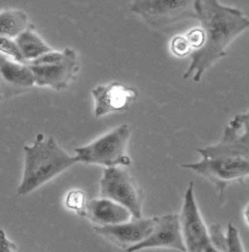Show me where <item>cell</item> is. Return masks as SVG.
Instances as JSON below:
<instances>
[{"mask_svg": "<svg viewBox=\"0 0 249 252\" xmlns=\"http://www.w3.org/2000/svg\"><path fill=\"white\" fill-rule=\"evenodd\" d=\"M194 8L205 40L199 50L192 52L184 79L192 77L195 82H200L208 68L226 56L228 46L249 29V19L241 10L217 0H196Z\"/></svg>", "mask_w": 249, "mask_h": 252, "instance_id": "1", "label": "cell"}, {"mask_svg": "<svg viewBox=\"0 0 249 252\" xmlns=\"http://www.w3.org/2000/svg\"><path fill=\"white\" fill-rule=\"evenodd\" d=\"M201 161L182 167L208 178L222 196L225 188L249 175V141L236 126H226L221 140L199 148Z\"/></svg>", "mask_w": 249, "mask_h": 252, "instance_id": "2", "label": "cell"}, {"mask_svg": "<svg viewBox=\"0 0 249 252\" xmlns=\"http://www.w3.org/2000/svg\"><path fill=\"white\" fill-rule=\"evenodd\" d=\"M43 136L39 134L32 145L24 147L25 167L18 188L19 196L32 193L77 163L75 157H71L62 150L53 136L45 140Z\"/></svg>", "mask_w": 249, "mask_h": 252, "instance_id": "3", "label": "cell"}, {"mask_svg": "<svg viewBox=\"0 0 249 252\" xmlns=\"http://www.w3.org/2000/svg\"><path fill=\"white\" fill-rule=\"evenodd\" d=\"M129 134L127 125L117 126L92 143L76 148V162L100 165L106 168L129 166L131 161L125 154Z\"/></svg>", "mask_w": 249, "mask_h": 252, "instance_id": "4", "label": "cell"}, {"mask_svg": "<svg viewBox=\"0 0 249 252\" xmlns=\"http://www.w3.org/2000/svg\"><path fill=\"white\" fill-rule=\"evenodd\" d=\"M100 197L124 206L130 211L133 219L142 218V192L123 168L104 169L100 179Z\"/></svg>", "mask_w": 249, "mask_h": 252, "instance_id": "5", "label": "cell"}, {"mask_svg": "<svg viewBox=\"0 0 249 252\" xmlns=\"http://www.w3.org/2000/svg\"><path fill=\"white\" fill-rule=\"evenodd\" d=\"M129 9L156 29L189 18L197 19L194 1L189 0H136Z\"/></svg>", "mask_w": 249, "mask_h": 252, "instance_id": "6", "label": "cell"}, {"mask_svg": "<svg viewBox=\"0 0 249 252\" xmlns=\"http://www.w3.org/2000/svg\"><path fill=\"white\" fill-rule=\"evenodd\" d=\"M179 217L187 252H205L212 243L210 232L196 202L195 185L193 182L186 189Z\"/></svg>", "mask_w": 249, "mask_h": 252, "instance_id": "7", "label": "cell"}, {"mask_svg": "<svg viewBox=\"0 0 249 252\" xmlns=\"http://www.w3.org/2000/svg\"><path fill=\"white\" fill-rule=\"evenodd\" d=\"M155 219L156 224L152 234L145 241L127 249L126 252H135L153 248H166L187 252L181 232L179 215L166 214L155 217Z\"/></svg>", "mask_w": 249, "mask_h": 252, "instance_id": "8", "label": "cell"}, {"mask_svg": "<svg viewBox=\"0 0 249 252\" xmlns=\"http://www.w3.org/2000/svg\"><path fill=\"white\" fill-rule=\"evenodd\" d=\"M92 94L94 98L95 118L126 110L137 98L134 88L119 82L96 86L92 90Z\"/></svg>", "mask_w": 249, "mask_h": 252, "instance_id": "9", "label": "cell"}, {"mask_svg": "<svg viewBox=\"0 0 249 252\" xmlns=\"http://www.w3.org/2000/svg\"><path fill=\"white\" fill-rule=\"evenodd\" d=\"M155 224V217L146 219L140 218L117 225L95 227L94 231L126 251L145 241L154 231Z\"/></svg>", "mask_w": 249, "mask_h": 252, "instance_id": "10", "label": "cell"}, {"mask_svg": "<svg viewBox=\"0 0 249 252\" xmlns=\"http://www.w3.org/2000/svg\"><path fill=\"white\" fill-rule=\"evenodd\" d=\"M62 52L63 59L60 63L47 65H29L34 75L35 85L49 86L56 91H62L68 87L77 70L76 53L69 48Z\"/></svg>", "mask_w": 249, "mask_h": 252, "instance_id": "11", "label": "cell"}, {"mask_svg": "<svg viewBox=\"0 0 249 252\" xmlns=\"http://www.w3.org/2000/svg\"><path fill=\"white\" fill-rule=\"evenodd\" d=\"M86 216L93 222L100 225H117L130 221V211L124 206L109 200L95 199L87 204Z\"/></svg>", "mask_w": 249, "mask_h": 252, "instance_id": "12", "label": "cell"}, {"mask_svg": "<svg viewBox=\"0 0 249 252\" xmlns=\"http://www.w3.org/2000/svg\"><path fill=\"white\" fill-rule=\"evenodd\" d=\"M0 81L16 89H29L35 85L34 75L29 65L10 61L0 54Z\"/></svg>", "mask_w": 249, "mask_h": 252, "instance_id": "13", "label": "cell"}, {"mask_svg": "<svg viewBox=\"0 0 249 252\" xmlns=\"http://www.w3.org/2000/svg\"><path fill=\"white\" fill-rule=\"evenodd\" d=\"M28 15L22 10H5L0 12V36L18 37L30 28Z\"/></svg>", "mask_w": 249, "mask_h": 252, "instance_id": "14", "label": "cell"}, {"mask_svg": "<svg viewBox=\"0 0 249 252\" xmlns=\"http://www.w3.org/2000/svg\"><path fill=\"white\" fill-rule=\"evenodd\" d=\"M15 41L26 61V64L27 63L36 60L43 55L53 51L50 46H48L34 32H32L31 29L21 33Z\"/></svg>", "mask_w": 249, "mask_h": 252, "instance_id": "15", "label": "cell"}, {"mask_svg": "<svg viewBox=\"0 0 249 252\" xmlns=\"http://www.w3.org/2000/svg\"><path fill=\"white\" fill-rule=\"evenodd\" d=\"M66 207L71 210H74L81 216L87 214V202L86 195L81 190H72L66 196L65 201Z\"/></svg>", "mask_w": 249, "mask_h": 252, "instance_id": "16", "label": "cell"}, {"mask_svg": "<svg viewBox=\"0 0 249 252\" xmlns=\"http://www.w3.org/2000/svg\"><path fill=\"white\" fill-rule=\"evenodd\" d=\"M225 252H246L238 229L231 223L228 224L227 228Z\"/></svg>", "mask_w": 249, "mask_h": 252, "instance_id": "17", "label": "cell"}, {"mask_svg": "<svg viewBox=\"0 0 249 252\" xmlns=\"http://www.w3.org/2000/svg\"><path fill=\"white\" fill-rule=\"evenodd\" d=\"M0 53L13 58L16 62L26 64V61L17 45L11 38L0 36Z\"/></svg>", "mask_w": 249, "mask_h": 252, "instance_id": "18", "label": "cell"}, {"mask_svg": "<svg viewBox=\"0 0 249 252\" xmlns=\"http://www.w3.org/2000/svg\"><path fill=\"white\" fill-rule=\"evenodd\" d=\"M170 50L176 57H185L192 54L193 50L185 35H176L170 41Z\"/></svg>", "mask_w": 249, "mask_h": 252, "instance_id": "19", "label": "cell"}, {"mask_svg": "<svg viewBox=\"0 0 249 252\" xmlns=\"http://www.w3.org/2000/svg\"><path fill=\"white\" fill-rule=\"evenodd\" d=\"M63 59V52H50L40 58L27 63V65H47L60 63Z\"/></svg>", "mask_w": 249, "mask_h": 252, "instance_id": "20", "label": "cell"}, {"mask_svg": "<svg viewBox=\"0 0 249 252\" xmlns=\"http://www.w3.org/2000/svg\"><path fill=\"white\" fill-rule=\"evenodd\" d=\"M184 35L187 38V40H188V42L190 44L193 52L196 51V50H199L203 46V44H204L205 35H204V32H203L201 27L194 28V29L190 30Z\"/></svg>", "mask_w": 249, "mask_h": 252, "instance_id": "21", "label": "cell"}, {"mask_svg": "<svg viewBox=\"0 0 249 252\" xmlns=\"http://www.w3.org/2000/svg\"><path fill=\"white\" fill-rule=\"evenodd\" d=\"M232 126H236L249 141V110L247 113L238 114L230 122Z\"/></svg>", "mask_w": 249, "mask_h": 252, "instance_id": "22", "label": "cell"}, {"mask_svg": "<svg viewBox=\"0 0 249 252\" xmlns=\"http://www.w3.org/2000/svg\"><path fill=\"white\" fill-rule=\"evenodd\" d=\"M17 248L6 236L3 230H0V252H16Z\"/></svg>", "mask_w": 249, "mask_h": 252, "instance_id": "23", "label": "cell"}, {"mask_svg": "<svg viewBox=\"0 0 249 252\" xmlns=\"http://www.w3.org/2000/svg\"><path fill=\"white\" fill-rule=\"evenodd\" d=\"M244 216H245V219H246V222L248 223V225L249 226V204L246 207L245 211H244Z\"/></svg>", "mask_w": 249, "mask_h": 252, "instance_id": "24", "label": "cell"}, {"mask_svg": "<svg viewBox=\"0 0 249 252\" xmlns=\"http://www.w3.org/2000/svg\"><path fill=\"white\" fill-rule=\"evenodd\" d=\"M1 98H2V94H0V100H1Z\"/></svg>", "mask_w": 249, "mask_h": 252, "instance_id": "25", "label": "cell"}]
</instances>
